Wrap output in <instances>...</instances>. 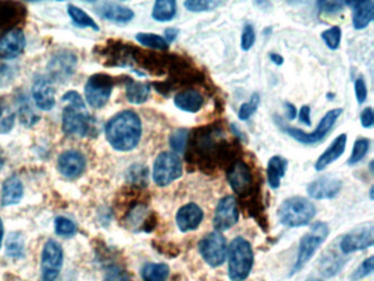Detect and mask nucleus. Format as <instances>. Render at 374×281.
<instances>
[{
  "label": "nucleus",
  "instance_id": "nucleus-42",
  "mask_svg": "<svg viewBox=\"0 0 374 281\" xmlns=\"http://www.w3.org/2000/svg\"><path fill=\"white\" fill-rule=\"evenodd\" d=\"M105 281H131V277L124 267L113 265L105 273Z\"/></svg>",
  "mask_w": 374,
  "mask_h": 281
},
{
  "label": "nucleus",
  "instance_id": "nucleus-33",
  "mask_svg": "<svg viewBox=\"0 0 374 281\" xmlns=\"http://www.w3.org/2000/svg\"><path fill=\"white\" fill-rule=\"evenodd\" d=\"M128 179L134 186H147L149 169H147V166L141 165V164H134L128 169Z\"/></svg>",
  "mask_w": 374,
  "mask_h": 281
},
{
  "label": "nucleus",
  "instance_id": "nucleus-1",
  "mask_svg": "<svg viewBox=\"0 0 374 281\" xmlns=\"http://www.w3.org/2000/svg\"><path fill=\"white\" fill-rule=\"evenodd\" d=\"M105 137L114 150L128 152L137 146L142 137L140 116L131 110L122 111L107 123Z\"/></svg>",
  "mask_w": 374,
  "mask_h": 281
},
{
  "label": "nucleus",
  "instance_id": "nucleus-35",
  "mask_svg": "<svg viewBox=\"0 0 374 281\" xmlns=\"http://www.w3.org/2000/svg\"><path fill=\"white\" fill-rule=\"evenodd\" d=\"M223 3L222 1H216V0H188L184 5L187 10L193 11V13H203V11H212L218 9Z\"/></svg>",
  "mask_w": 374,
  "mask_h": 281
},
{
  "label": "nucleus",
  "instance_id": "nucleus-13",
  "mask_svg": "<svg viewBox=\"0 0 374 281\" xmlns=\"http://www.w3.org/2000/svg\"><path fill=\"white\" fill-rule=\"evenodd\" d=\"M239 213L235 197L226 196L220 199L216 206L213 227L216 232H224L233 227L239 221Z\"/></svg>",
  "mask_w": 374,
  "mask_h": 281
},
{
  "label": "nucleus",
  "instance_id": "nucleus-3",
  "mask_svg": "<svg viewBox=\"0 0 374 281\" xmlns=\"http://www.w3.org/2000/svg\"><path fill=\"white\" fill-rule=\"evenodd\" d=\"M254 265V252L250 243L239 236L234 238L228 248V275L232 281L248 278Z\"/></svg>",
  "mask_w": 374,
  "mask_h": 281
},
{
  "label": "nucleus",
  "instance_id": "nucleus-48",
  "mask_svg": "<svg viewBox=\"0 0 374 281\" xmlns=\"http://www.w3.org/2000/svg\"><path fill=\"white\" fill-rule=\"evenodd\" d=\"M299 120L302 123L306 124L308 127H311L312 121H311V108L308 105H305L301 108L300 114H299Z\"/></svg>",
  "mask_w": 374,
  "mask_h": 281
},
{
  "label": "nucleus",
  "instance_id": "nucleus-29",
  "mask_svg": "<svg viewBox=\"0 0 374 281\" xmlns=\"http://www.w3.org/2000/svg\"><path fill=\"white\" fill-rule=\"evenodd\" d=\"M170 273V267L166 264L151 263L142 268L141 276L144 281H166Z\"/></svg>",
  "mask_w": 374,
  "mask_h": 281
},
{
  "label": "nucleus",
  "instance_id": "nucleus-54",
  "mask_svg": "<svg viewBox=\"0 0 374 281\" xmlns=\"http://www.w3.org/2000/svg\"><path fill=\"white\" fill-rule=\"evenodd\" d=\"M370 197L373 200V187H371V189H370Z\"/></svg>",
  "mask_w": 374,
  "mask_h": 281
},
{
  "label": "nucleus",
  "instance_id": "nucleus-51",
  "mask_svg": "<svg viewBox=\"0 0 374 281\" xmlns=\"http://www.w3.org/2000/svg\"><path fill=\"white\" fill-rule=\"evenodd\" d=\"M269 57L271 62L274 63V64L278 65V66H281V65L283 64V62H285L283 57H282L281 55L278 54V53H270Z\"/></svg>",
  "mask_w": 374,
  "mask_h": 281
},
{
  "label": "nucleus",
  "instance_id": "nucleus-34",
  "mask_svg": "<svg viewBox=\"0 0 374 281\" xmlns=\"http://www.w3.org/2000/svg\"><path fill=\"white\" fill-rule=\"evenodd\" d=\"M188 141H189V131L187 129L174 130L170 137V144L172 152H185Z\"/></svg>",
  "mask_w": 374,
  "mask_h": 281
},
{
  "label": "nucleus",
  "instance_id": "nucleus-10",
  "mask_svg": "<svg viewBox=\"0 0 374 281\" xmlns=\"http://www.w3.org/2000/svg\"><path fill=\"white\" fill-rule=\"evenodd\" d=\"M199 252L205 263L212 267H218L225 261L227 254L225 238L216 231L210 233L199 243Z\"/></svg>",
  "mask_w": 374,
  "mask_h": 281
},
{
  "label": "nucleus",
  "instance_id": "nucleus-5",
  "mask_svg": "<svg viewBox=\"0 0 374 281\" xmlns=\"http://www.w3.org/2000/svg\"><path fill=\"white\" fill-rule=\"evenodd\" d=\"M343 114V109L337 108L328 111L327 114L324 116L322 121L318 124L317 128L313 132H304L297 128L289 127L285 126L283 122H277L281 128L282 131H285L289 137L297 141L302 144L312 145L320 143L327 137L328 133L333 129L336 121L338 120L339 116Z\"/></svg>",
  "mask_w": 374,
  "mask_h": 281
},
{
  "label": "nucleus",
  "instance_id": "nucleus-21",
  "mask_svg": "<svg viewBox=\"0 0 374 281\" xmlns=\"http://www.w3.org/2000/svg\"><path fill=\"white\" fill-rule=\"evenodd\" d=\"M96 13L101 18L117 22V24H128L134 18V13L132 9L116 3H99Z\"/></svg>",
  "mask_w": 374,
  "mask_h": 281
},
{
  "label": "nucleus",
  "instance_id": "nucleus-28",
  "mask_svg": "<svg viewBox=\"0 0 374 281\" xmlns=\"http://www.w3.org/2000/svg\"><path fill=\"white\" fill-rule=\"evenodd\" d=\"M177 13V3L174 0H158L154 5L151 17L159 22L172 21Z\"/></svg>",
  "mask_w": 374,
  "mask_h": 281
},
{
  "label": "nucleus",
  "instance_id": "nucleus-22",
  "mask_svg": "<svg viewBox=\"0 0 374 281\" xmlns=\"http://www.w3.org/2000/svg\"><path fill=\"white\" fill-rule=\"evenodd\" d=\"M347 145V135L343 133V135H338L334 139L329 146L327 147V150L320 155L318 160L315 162V169L317 172H322L325 169L327 166L333 164L335 160H338L341 155L345 153Z\"/></svg>",
  "mask_w": 374,
  "mask_h": 281
},
{
  "label": "nucleus",
  "instance_id": "nucleus-12",
  "mask_svg": "<svg viewBox=\"0 0 374 281\" xmlns=\"http://www.w3.org/2000/svg\"><path fill=\"white\" fill-rule=\"evenodd\" d=\"M374 225L372 222L360 225L343 236L341 250L343 254H351L357 250H366L373 246Z\"/></svg>",
  "mask_w": 374,
  "mask_h": 281
},
{
  "label": "nucleus",
  "instance_id": "nucleus-8",
  "mask_svg": "<svg viewBox=\"0 0 374 281\" xmlns=\"http://www.w3.org/2000/svg\"><path fill=\"white\" fill-rule=\"evenodd\" d=\"M114 80L107 74H95L88 79L85 86L86 100L90 107L103 108L110 99Z\"/></svg>",
  "mask_w": 374,
  "mask_h": 281
},
{
  "label": "nucleus",
  "instance_id": "nucleus-53",
  "mask_svg": "<svg viewBox=\"0 0 374 281\" xmlns=\"http://www.w3.org/2000/svg\"><path fill=\"white\" fill-rule=\"evenodd\" d=\"M3 158H1V155H0V169L3 168Z\"/></svg>",
  "mask_w": 374,
  "mask_h": 281
},
{
  "label": "nucleus",
  "instance_id": "nucleus-47",
  "mask_svg": "<svg viewBox=\"0 0 374 281\" xmlns=\"http://www.w3.org/2000/svg\"><path fill=\"white\" fill-rule=\"evenodd\" d=\"M360 120H361L362 127L366 128V129L373 127V109L372 107H366L362 110Z\"/></svg>",
  "mask_w": 374,
  "mask_h": 281
},
{
  "label": "nucleus",
  "instance_id": "nucleus-11",
  "mask_svg": "<svg viewBox=\"0 0 374 281\" xmlns=\"http://www.w3.org/2000/svg\"><path fill=\"white\" fill-rule=\"evenodd\" d=\"M227 181L232 189L241 199H247L254 192V181L250 168L243 160H235L227 172Z\"/></svg>",
  "mask_w": 374,
  "mask_h": 281
},
{
  "label": "nucleus",
  "instance_id": "nucleus-26",
  "mask_svg": "<svg viewBox=\"0 0 374 281\" xmlns=\"http://www.w3.org/2000/svg\"><path fill=\"white\" fill-rule=\"evenodd\" d=\"M287 168V160L279 155L272 156L267 165V179L270 188L278 189L281 179L285 177Z\"/></svg>",
  "mask_w": 374,
  "mask_h": 281
},
{
  "label": "nucleus",
  "instance_id": "nucleus-18",
  "mask_svg": "<svg viewBox=\"0 0 374 281\" xmlns=\"http://www.w3.org/2000/svg\"><path fill=\"white\" fill-rule=\"evenodd\" d=\"M59 173L66 179H77L86 168V158L82 153L76 150H68L59 155Z\"/></svg>",
  "mask_w": 374,
  "mask_h": 281
},
{
  "label": "nucleus",
  "instance_id": "nucleus-15",
  "mask_svg": "<svg viewBox=\"0 0 374 281\" xmlns=\"http://www.w3.org/2000/svg\"><path fill=\"white\" fill-rule=\"evenodd\" d=\"M26 18V9L18 3L0 1V38L22 22Z\"/></svg>",
  "mask_w": 374,
  "mask_h": 281
},
{
  "label": "nucleus",
  "instance_id": "nucleus-4",
  "mask_svg": "<svg viewBox=\"0 0 374 281\" xmlns=\"http://www.w3.org/2000/svg\"><path fill=\"white\" fill-rule=\"evenodd\" d=\"M315 214V206L303 197L287 199L278 209V218L281 225L287 227H305L314 219Z\"/></svg>",
  "mask_w": 374,
  "mask_h": 281
},
{
  "label": "nucleus",
  "instance_id": "nucleus-39",
  "mask_svg": "<svg viewBox=\"0 0 374 281\" xmlns=\"http://www.w3.org/2000/svg\"><path fill=\"white\" fill-rule=\"evenodd\" d=\"M322 39L325 42L328 49L335 50L338 49L341 42V26H331L327 29L325 31L320 34Z\"/></svg>",
  "mask_w": 374,
  "mask_h": 281
},
{
  "label": "nucleus",
  "instance_id": "nucleus-41",
  "mask_svg": "<svg viewBox=\"0 0 374 281\" xmlns=\"http://www.w3.org/2000/svg\"><path fill=\"white\" fill-rule=\"evenodd\" d=\"M15 114L8 107L0 106V133H7L13 129Z\"/></svg>",
  "mask_w": 374,
  "mask_h": 281
},
{
  "label": "nucleus",
  "instance_id": "nucleus-32",
  "mask_svg": "<svg viewBox=\"0 0 374 281\" xmlns=\"http://www.w3.org/2000/svg\"><path fill=\"white\" fill-rule=\"evenodd\" d=\"M135 38L136 41L149 49L158 50V51H167L170 49V44L167 43L166 40L158 34L142 32V33L136 34Z\"/></svg>",
  "mask_w": 374,
  "mask_h": 281
},
{
  "label": "nucleus",
  "instance_id": "nucleus-38",
  "mask_svg": "<svg viewBox=\"0 0 374 281\" xmlns=\"http://www.w3.org/2000/svg\"><path fill=\"white\" fill-rule=\"evenodd\" d=\"M259 105H260V96L254 93L251 95L250 99L247 102L243 103L239 108V119L241 121H247L258 110Z\"/></svg>",
  "mask_w": 374,
  "mask_h": 281
},
{
  "label": "nucleus",
  "instance_id": "nucleus-17",
  "mask_svg": "<svg viewBox=\"0 0 374 281\" xmlns=\"http://www.w3.org/2000/svg\"><path fill=\"white\" fill-rule=\"evenodd\" d=\"M26 36L20 29H13L0 38V57L3 60H13L24 52Z\"/></svg>",
  "mask_w": 374,
  "mask_h": 281
},
{
  "label": "nucleus",
  "instance_id": "nucleus-49",
  "mask_svg": "<svg viewBox=\"0 0 374 281\" xmlns=\"http://www.w3.org/2000/svg\"><path fill=\"white\" fill-rule=\"evenodd\" d=\"M178 34H179V29L177 28H168L165 30V38L167 43L170 44L177 39Z\"/></svg>",
  "mask_w": 374,
  "mask_h": 281
},
{
  "label": "nucleus",
  "instance_id": "nucleus-43",
  "mask_svg": "<svg viewBox=\"0 0 374 281\" xmlns=\"http://www.w3.org/2000/svg\"><path fill=\"white\" fill-rule=\"evenodd\" d=\"M256 41V33H255L254 26L251 24H245L243 33H241V47L243 51H249L254 47Z\"/></svg>",
  "mask_w": 374,
  "mask_h": 281
},
{
  "label": "nucleus",
  "instance_id": "nucleus-37",
  "mask_svg": "<svg viewBox=\"0 0 374 281\" xmlns=\"http://www.w3.org/2000/svg\"><path fill=\"white\" fill-rule=\"evenodd\" d=\"M55 232L63 238H72L77 232V227L72 220L65 217H57L55 219Z\"/></svg>",
  "mask_w": 374,
  "mask_h": 281
},
{
  "label": "nucleus",
  "instance_id": "nucleus-31",
  "mask_svg": "<svg viewBox=\"0 0 374 281\" xmlns=\"http://www.w3.org/2000/svg\"><path fill=\"white\" fill-rule=\"evenodd\" d=\"M6 255L10 258H16V259L24 257V240L20 233L13 232L9 234L6 242Z\"/></svg>",
  "mask_w": 374,
  "mask_h": 281
},
{
  "label": "nucleus",
  "instance_id": "nucleus-36",
  "mask_svg": "<svg viewBox=\"0 0 374 281\" xmlns=\"http://www.w3.org/2000/svg\"><path fill=\"white\" fill-rule=\"evenodd\" d=\"M370 149L369 139H358L354 144L352 153L348 160L349 165H356L357 162H361L364 156L368 154Z\"/></svg>",
  "mask_w": 374,
  "mask_h": 281
},
{
  "label": "nucleus",
  "instance_id": "nucleus-52",
  "mask_svg": "<svg viewBox=\"0 0 374 281\" xmlns=\"http://www.w3.org/2000/svg\"><path fill=\"white\" fill-rule=\"evenodd\" d=\"M3 220L0 218V248H1V244H3Z\"/></svg>",
  "mask_w": 374,
  "mask_h": 281
},
{
  "label": "nucleus",
  "instance_id": "nucleus-23",
  "mask_svg": "<svg viewBox=\"0 0 374 281\" xmlns=\"http://www.w3.org/2000/svg\"><path fill=\"white\" fill-rule=\"evenodd\" d=\"M352 8V24L357 30H362L373 21L374 3L372 0L347 3Z\"/></svg>",
  "mask_w": 374,
  "mask_h": 281
},
{
  "label": "nucleus",
  "instance_id": "nucleus-9",
  "mask_svg": "<svg viewBox=\"0 0 374 281\" xmlns=\"http://www.w3.org/2000/svg\"><path fill=\"white\" fill-rule=\"evenodd\" d=\"M64 252L62 246L54 240L45 243L42 252L41 271L43 281H55L62 271Z\"/></svg>",
  "mask_w": 374,
  "mask_h": 281
},
{
  "label": "nucleus",
  "instance_id": "nucleus-25",
  "mask_svg": "<svg viewBox=\"0 0 374 281\" xmlns=\"http://www.w3.org/2000/svg\"><path fill=\"white\" fill-rule=\"evenodd\" d=\"M174 106L180 110L190 114H195L202 108L204 98L199 91L195 89H187L174 96Z\"/></svg>",
  "mask_w": 374,
  "mask_h": 281
},
{
  "label": "nucleus",
  "instance_id": "nucleus-45",
  "mask_svg": "<svg viewBox=\"0 0 374 281\" xmlns=\"http://www.w3.org/2000/svg\"><path fill=\"white\" fill-rule=\"evenodd\" d=\"M346 6V3H343V1H322V3H318V8L320 11L326 13H338L341 10H343Z\"/></svg>",
  "mask_w": 374,
  "mask_h": 281
},
{
  "label": "nucleus",
  "instance_id": "nucleus-19",
  "mask_svg": "<svg viewBox=\"0 0 374 281\" xmlns=\"http://www.w3.org/2000/svg\"><path fill=\"white\" fill-rule=\"evenodd\" d=\"M32 96L38 108L43 111H50L55 106V91L51 80L43 76H39L34 80L32 87Z\"/></svg>",
  "mask_w": 374,
  "mask_h": 281
},
{
  "label": "nucleus",
  "instance_id": "nucleus-14",
  "mask_svg": "<svg viewBox=\"0 0 374 281\" xmlns=\"http://www.w3.org/2000/svg\"><path fill=\"white\" fill-rule=\"evenodd\" d=\"M76 64H77V57L75 56L73 52H59L52 57L47 70L53 79L57 82H65L72 77Z\"/></svg>",
  "mask_w": 374,
  "mask_h": 281
},
{
  "label": "nucleus",
  "instance_id": "nucleus-44",
  "mask_svg": "<svg viewBox=\"0 0 374 281\" xmlns=\"http://www.w3.org/2000/svg\"><path fill=\"white\" fill-rule=\"evenodd\" d=\"M374 268V258L373 256L368 258L364 263L361 264V266L352 273L351 276V280L357 281L360 280V279L364 278V277L368 276L370 273L373 271Z\"/></svg>",
  "mask_w": 374,
  "mask_h": 281
},
{
  "label": "nucleus",
  "instance_id": "nucleus-7",
  "mask_svg": "<svg viewBox=\"0 0 374 281\" xmlns=\"http://www.w3.org/2000/svg\"><path fill=\"white\" fill-rule=\"evenodd\" d=\"M182 176V162L176 153L162 152L157 156L153 168V179L159 187H166Z\"/></svg>",
  "mask_w": 374,
  "mask_h": 281
},
{
  "label": "nucleus",
  "instance_id": "nucleus-24",
  "mask_svg": "<svg viewBox=\"0 0 374 281\" xmlns=\"http://www.w3.org/2000/svg\"><path fill=\"white\" fill-rule=\"evenodd\" d=\"M24 197V183L18 176L13 175L6 179L1 190V204L3 206L18 204Z\"/></svg>",
  "mask_w": 374,
  "mask_h": 281
},
{
  "label": "nucleus",
  "instance_id": "nucleus-50",
  "mask_svg": "<svg viewBox=\"0 0 374 281\" xmlns=\"http://www.w3.org/2000/svg\"><path fill=\"white\" fill-rule=\"evenodd\" d=\"M285 109H287V118L290 121H292L297 118V108L291 102H285Z\"/></svg>",
  "mask_w": 374,
  "mask_h": 281
},
{
  "label": "nucleus",
  "instance_id": "nucleus-20",
  "mask_svg": "<svg viewBox=\"0 0 374 281\" xmlns=\"http://www.w3.org/2000/svg\"><path fill=\"white\" fill-rule=\"evenodd\" d=\"M203 217L204 214L200 206L197 204L190 202L178 210L176 222L181 232H189V231H195L201 225Z\"/></svg>",
  "mask_w": 374,
  "mask_h": 281
},
{
  "label": "nucleus",
  "instance_id": "nucleus-27",
  "mask_svg": "<svg viewBox=\"0 0 374 281\" xmlns=\"http://www.w3.org/2000/svg\"><path fill=\"white\" fill-rule=\"evenodd\" d=\"M151 93V85L141 82L128 79L126 85V95L128 102L141 105L149 99Z\"/></svg>",
  "mask_w": 374,
  "mask_h": 281
},
{
  "label": "nucleus",
  "instance_id": "nucleus-6",
  "mask_svg": "<svg viewBox=\"0 0 374 281\" xmlns=\"http://www.w3.org/2000/svg\"><path fill=\"white\" fill-rule=\"evenodd\" d=\"M328 234H329V227L324 222H317V223L313 225L310 232L308 234H305L302 240H301L299 253H297V259L294 266H293L291 275L300 271L308 264V261L315 254L318 248L325 242Z\"/></svg>",
  "mask_w": 374,
  "mask_h": 281
},
{
  "label": "nucleus",
  "instance_id": "nucleus-55",
  "mask_svg": "<svg viewBox=\"0 0 374 281\" xmlns=\"http://www.w3.org/2000/svg\"><path fill=\"white\" fill-rule=\"evenodd\" d=\"M306 281H322L320 280V279H317V278H310V279H308V280Z\"/></svg>",
  "mask_w": 374,
  "mask_h": 281
},
{
  "label": "nucleus",
  "instance_id": "nucleus-30",
  "mask_svg": "<svg viewBox=\"0 0 374 281\" xmlns=\"http://www.w3.org/2000/svg\"><path fill=\"white\" fill-rule=\"evenodd\" d=\"M67 11L76 26H80V28H91L95 31H99V26L96 24L95 20L91 17L88 16L87 13L82 9L78 8L77 6L70 3Z\"/></svg>",
  "mask_w": 374,
  "mask_h": 281
},
{
  "label": "nucleus",
  "instance_id": "nucleus-46",
  "mask_svg": "<svg viewBox=\"0 0 374 281\" xmlns=\"http://www.w3.org/2000/svg\"><path fill=\"white\" fill-rule=\"evenodd\" d=\"M354 93H356L357 100L360 105L366 102V97H368V88H366L364 78L358 77L354 82Z\"/></svg>",
  "mask_w": 374,
  "mask_h": 281
},
{
  "label": "nucleus",
  "instance_id": "nucleus-40",
  "mask_svg": "<svg viewBox=\"0 0 374 281\" xmlns=\"http://www.w3.org/2000/svg\"><path fill=\"white\" fill-rule=\"evenodd\" d=\"M19 116H20V121L22 122L24 126L30 128L38 122L39 118L34 114L29 100L27 101L24 99V101H21L20 107H19Z\"/></svg>",
  "mask_w": 374,
  "mask_h": 281
},
{
  "label": "nucleus",
  "instance_id": "nucleus-16",
  "mask_svg": "<svg viewBox=\"0 0 374 281\" xmlns=\"http://www.w3.org/2000/svg\"><path fill=\"white\" fill-rule=\"evenodd\" d=\"M343 188V181L336 177L324 176L312 181L308 186V194L316 200H328L338 196Z\"/></svg>",
  "mask_w": 374,
  "mask_h": 281
},
{
  "label": "nucleus",
  "instance_id": "nucleus-2",
  "mask_svg": "<svg viewBox=\"0 0 374 281\" xmlns=\"http://www.w3.org/2000/svg\"><path fill=\"white\" fill-rule=\"evenodd\" d=\"M62 101L67 102L63 110L62 129L70 137H87L91 131L93 121L88 114L85 102L77 91H68L63 96Z\"/></svg>",
  "mask_w": 374,
  "mask_h": 281
}]
</instances>
